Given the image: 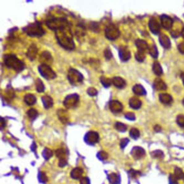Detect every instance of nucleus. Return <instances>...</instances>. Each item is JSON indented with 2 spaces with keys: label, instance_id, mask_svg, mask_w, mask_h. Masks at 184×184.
<instances>
[{
  "label": "nucleus",
  "instance_id": "1",
  "mask_svg": "<svg viewBox=\"0 0 184 184\" xmlns=\"http://www.w3.org/2000/svg\"><path fill=\"white\" fill-rule=\"evenodd\" d=\"M55 34L57 42L61 47L68 50H72L75 48V42L70 26L56 30Z\"/></svg>",
  "mask_w": 184,
  "mask_h": 184
},
{
  "label": "nucleus",
  "instance_id": "2",
  "mask_svg": "<svg viewBox=\"0 0 184 184\" xmlns=\"http://www.w3.org/2000/svg\"><path fill=\"white\" fill-rule=\"evenodd\" d=\"M4 63L9 68L12 69L17 72L23 70L25 64L13 54H7L4 56Z\"/></svg>",
  "mask_w": 184,
  "mask_h": 184
},
{
  "label": "nucleus",
  "instance_id": "3",
  "mask_svg": "<svg viewBox=\"0 0 184 184\" xmlns=\"http://www.w3.org/2000/svg\"><path fill=\"white\" fill-rule=\"evenodd\" d=\"M23 30L27 34L31 37H41L45 34V30L41 23L37 21L29 24L23 28Z\"/></svg>",
  "mask_w": 184,
  "mask_h": 184
},
{
  "label": "nucleus",
  "instance_id": "4",
  "mask_svg": "<svg viewBox=\"0 0 184 184\" xmlns=\"http://www.w3.org/2000/svg\"><path fill=\"white\" fill-rule=\"evenodd\" d=\"M46 24L50 29L55 31L70 26L68 21L65 17H52L47 20Z\"/></svg>",
  "mask_w": 184,
  "mask_h": 184
},
{
  "label": "nucleus",
  "instance_id": "5",
  "mask_svg": "<svg viewBox=\"0 0 184 184\" xmlns=\"http://www.w3.org/2000/svg\"><path fill=\"white\" fill-rule=\"evenodd\" d=\"M68 78L71 84L77 86L83 82L84 77L79 71L75 69L71 68L68 71Z\"/></svg>",
  "mask_w": 184,
  "mask_h": 184
},
{
  "label": "nucleus",
  "instance_id": "6",
  "mask_svg": "<svg viewBox=\"0 0 184 184\" xmlns=\"http://www.w3.org/2000/svg\"><path fill=\"white\" fill-rule=\"evenodd\" d=\"M39 73L41 76L47 80H52L56 78V73L51 67L47 64H42L38 67Z\"/></svg>",
  "mask_w": 184,
  "mask_h": 184
},
{
  "label": "nucleus",
  "instance_id": "7",
  "mask_svg": "<svg viewBox=\"0 0 184 184\" xmlns=\"http://www.w3.org/2000/svg\"><path fill=\"white\" fill-rule=\"evenodd\" d=\"M105 36L110 40H115L120 35V31L114 24H110L105 30Z\"/></svg>",
  "mask_w": 184,
  "mask_h": 184
},
{
  "label": "nucleus",
  "instance_id": "8",
  "mask_svg": "<svg viewBox=\"0 0 184 184\" xmlns=\"http://www.w3.org/2000/svg\"><path fill=\"white\" fill-rule=\"evenodd\" d=\"M79 101V95L77 94H69L64 99L63 104L65 107L68 109H71L77 106Z\"/></svg>",
  "mask_w": 184,
  "mask_h": 184
},
{
  "label": "nucleus",
  "instance_id": "9",
  "mask_svg": "<svg viewBox=\"0 0 184 184\" xmlns=\"http://www.w3.org/2000/svg\"><path fill=\"white\" fill-rule=\"evenodd\" d=\"M99 140V136L98 133L95 132V131H89L88 132L86 137H85V140L87 143L94 145V144L98 143Z\"/></svg>",
  "mask_w": 184,
  "mask_h": 184
},
{
  "label": "nucleus",
  "instance_id": "10",
  "mask_svg": "<svg viewBox=\"0 0 184 184\" xmlns=\"http://www.w3.org/2000/svg\"><path fill=\"white\" fill-rule=\"evenodd\" d=\"M131 155L135 159L138 160L145 155V151L140 146H135L131 151Z\"/></svg>",
  "mask_w": 184,
  "mask_h": 184
},
{
  "label": "nucleus",
  "instance_id": "11",
  "mask_svg": "<svg viewBox=\"0 0 184 184\" xmlns=\"http://www.w3.org/2000/svg\"><path fill=\"white\" fill-rule=\"evenodd\" d=\"M148 27L151 32L154 34H158L161 31V26L155 18L150 19L148 23Z\"/></svg>",
  "mask_w": 184,
  "mask_h": 184
},
{
  "label": "nucleus",
  "instance_id": "12",
  "mask_svg": "<svg viewBox=\"0 0 184 184\" xmlns=\"http://www.w3.org/2000/svg\"><path fill=\"white\" fill-rule=\"evenodd\" d=\"M40 62L43 64H47L49 65V64L52 63V57L49 52L47 51L43 52L40 57Z\"/></svg>",
  "mask_w": 184,
  "mask_h": 184
},
{
  "label": "nucleus",
  "instance_id": "13",
  "mask_svg": "<svg viewBox=\"0 0 184 184\" xmlns=\"http://www.w3.org/2000/svg\"><path fill=\"white\" fill-rule=\"evenodd\" d=\"M109 108L114 113H119L123 110V106L119 101L114 100L109 102Z\"/></svg>",
  "mask_w": 184,
  "mask_h": 184
},
{
  "label": "nucleus",
  "instance_id": "14",
  "mask_svg": "<svg viewBox=\"0 0 184 184\" xmlns=\"http://www.w3.org/2000/svg\"><path fill=\"white\" fill-rule=\"evenodd\" d=\"M119 56L120 60L126 62L131 58V52L125 47H121L119 50Z\"/></svg>",
  "mask_w": 184,
  "mask_h": 184
},
{
  "label": "nucleus",
  "instance_id": "15",
  "mask_svg": "<svg viewBox=\"0 0 184 184\" xmlns=\"http://www.w3.org/2000/svg\"><path fill=\"white\" fill-rule=\"evenodd\" d=\"M161 22L163 27L167 30L171 29L174 23L173 19L169 16L166 15H163L161 16Z\"/></svg>",
  "mask_w": 184,
  "mask_h": 184
},
{
  "label": "nucleus",
  "instance_id": "16",
  "mask_svg": "<svg viewBox=\"0 0 184 184\" xmlns=\"http://www.w3.org/2000/svg\"><path fill=\"white\" fill-rule=\"evenodd\" d=\"M37 52H38V49L36 45L34 44H32L30 45V47L29 48L26 55L28 58H29V60L33 61L36 57Z\"/></svg>",
  "mask_w": 184,
  "mask_h": 184
},
{
  "label": "nucleus",
  "instance_id": "17",
  "mask_svg": "<svg viewBox=\"0 0 184 184\" xmlns=\"http://www.w3.org/2000/svg\"><path fill=\"white\" fill-rule=\"evenodd\" d=\"M159 42L161 45L165 49H169L171 47V43L169 37L164 34H161L159 36Z\"/></svg>",
  "mask_w": 184,
  "mask_h": 184
},
{
  "label": "nucleus",
  "instance_id": "18",
  "mask_svg": "<svg viewBox=\"0 0 184 184\" xmlns=\"http://www.w3.org/2000/svg\"><path fill=\"white\" fill-rule=\"evenodd\" d=\"M84 173L83 169L80 167H76L71 171L70 176L71 178L74 179H79L82 178V175Z\"/></svg>",
  "mask_w": 184,
  "mask_h": 184
},
{
  "label": "nucleus",
  "instance_id": "19",
  "mask_svg": "<svg viewBox=\"0 0 184 184\" xmlns=\"http://www.w3.org/2000/svg\"><path fill=\"white\" fill-rule=\"evenodd\" d=\"M136 45L137 46L138 50L141 52H145L146 50L148 51L149 46L148 45V43L143 40L138 39L136 41Z\"/></svg>",
  "mask_w": 184,
  "mask_h": 184
},
{
  "label": "nucleus",
  "instance_id": "20",
  "mask_svg": "<svg viewBox=\"0 0 184 184\" xmlns=\"http://www.w3.org/2000/svg\"><path fill=\"white\" fill-rule=\"evenodd\" d=\"M112 83L116 88L119 89L124 88L126 86V82L123 78L120 77H115L112 79Z\"/></svg>",
  "mask_w": 184,
  "mask_h": 184
},
{
  "label": "nucleus",
  "instance_id": "21",
  "mask_svg": "<svg viewBox=\"0 0 184 184\" xmlns=\"http://www.w3.org/2000/svg\"><path fill=\"white\" fill-rule=\"evenodd\" d=\"M42 101L43 103V106L45 109H48L53 106V100L51 97L48 95H45L42 97Z\"/></svg>",
  "mask_w": 184,
  "mask_h": 184
},
{
  "label": "nucleus",
  "instance_id": "22",
  "mask_svg": "<svg viewBox=\"0 0 184 184\" xmlns=\"http://www.w3.org/2000/svg\"><path fill=\"white\" fill-rule=\"evenodd\" d=\"M153 86L157 90H165L167 89L166 84L160 78L155 79L153 83Z\"/></svg>",
  "mask_w": 184,
  "mask_h": 184
},
{
  "label": "nucleus",
  "instance_id": "23",
  "mask_svg": "<svg viewBox=\"0 0 184 184\" xmlns=\"http://www.w3.org/2000/svg\"><path fill=\"white\" fill-rule=\"evenodd\" d=\"M159 100L164 104H170L173 101V98L171 95L168 94H161L159 95Z\"/></svg>",
  "mask_w": 184,
  "mask_h": 184
},
{
  "label": "nucleus",
  "instance_id": "24",
  "mask_svg": "<svg viewBox=\"0 0 184 184\" xmlns=\"http://www.w3.org/2000/svg\"><path fill=\"white\" fill-rule=\"evenodd\" d=\"M129 105L133 109H138L141 107V102L136 97H132L130 99Z\"/></svg>",
  "mask_w": 184,
  "mask_h": 184
},
{
  "label": "nucleus",
  "instance_id": "25",
  "mask_svg": "<svg viewBox=\"0 0 184 184\" xmlns=\"http://www.w3.org/2000/svg\"><path fill=\"white\" fill-rule=\"evenodd\" d=\"M133 91L138 96H144L146 94L145 88L140 84H137L134 86L133 88Z\"/></svg>",
  "mask_w": 184,
  "mask_h": 184
},
{
  "label": "nucleus",
  "instance_id": "26",
  "mask_svg": "<svg viewBox=\"0 0 184 184\" xmlns=\"http://www.w3.org/2000/svg\"><path fill=\"white\" fill-rule=\"evenodd\" d=\"M24 101L27 105H34L36 102V97L34 94H28L25 95L24 97Z\"/></svg>",
  "mask_w": 184,
  "mask_h": 184
},
{
  "label": "nucleus",
  "instance_id": "27",
  "mask_svg": "<svg viewBox=\"0 0 184 184\" xmlns=\"http://www.w3.org/2000/svg\"><path fill=\"white\" fill-rule=\"evenodd\" d=\"M58 116L60 120L63 124H66L68 122L69 116L67 114V112L65 111L64 110H60L58 112Z\"/></svg>",
  "mask_w": 184,
  "mask_h": 184
},
{
  "label": "nucleus",
  "instance_id": "28",
  "mask_svg": "<svg viewBox=\"0 0 184 184\" xmlns=\"http://www.w3.org/2000/svg\"><path fill=\"white\" fill-rule=\"evenodd\" d=\"M153 71L157 76H161L163 74V69L159 62L156 61L153 64Z\"/></svg>",
  "mask_w": 184,
  "mask_h": 184
},
{
  "label": "nucleus",
  "instance_id": "29",
  "mask_svg": "<svg viewBox=\"0 0 184 184\" xmlns=\"http://www.w3.org/2000/svg\"><path fill=\"white\" fill-rule=\"evenodd\" d=\"M35 86L37 92H43L45 90V86L43 83L42 81L40 78H37L35 81Z\"/></svg>",
  "mask_w": 184,
  "mask_h": 184
},
{
  "label": "nucleus",
  "instance_id": "30",
  "mask_svg": "<svg viewBox=\"0 0 184 184\" xmlns=\"http://www.w3.org/2000/svg\"><path fill=\"white\" fill-rule=\"evenodd\" d=\"M108 180L111 184H118L119 179L118 175L115 173H112L108 176Z\"/></svg>",
  "mask_w": 184,
  "mask_h": 184
},
{
  "label": "nucleus",
  "instance_id": "31",
  "mask_svg": "<svg viewBox=\"0 0 184 184\" xmlns=\"http://www.w3.org/2000/svg\"><path fill=\"white\" fill-rule=\"evenodd\" d=\"M100 81H101V83L103 84V86L105 88H109L112 83V79L108 78L105 76H101L100 78Z\"/></svg>",
  "mask_w": 184,
  "mask_h": 184
},
{
  "label": "nucleus",
  "instance_id": "32",
  "mask_svg": "<svg viewBox=\"0 0 184 184\" xmlns=\"http://www.w3.org/2000/svg\"><path fill=\"white\" fill-rule=\"evenodd\" d=\"M148 52H150V55L153 57V58H156L158 57V51L156 45L153 44L151 45L148 48Z\"/></svg>",
  "mask_w": 184,
  "mask_h": 184
},
{
  "label": "nucleus",
  "instance_id": "33",
  "mask_svg": "<svg viewBox=\"0 0 184 184\" xmlns=\"http://www.w3.org/2000/svg\"><path fill=\"white\" fill-rule=\"evenodd\" d=\"M38 115H39L38 111H37L36 110L33 109V108L30 109L27 111V115L29 117V118H30L31 120L35 119L37 118V117L38 116Z\"/></svg>",
  "mask_w": 184,
  "mask_h": 184
},
{
  "label": "nucleus",
  "instance_id": "34",
  "mask_svg": "<svg viewBox=\"0 0 184 184\" xmlns=\"http://www.w3.org/2000/svg\"><path fill=\"white\" fill-rule=\"evenodd\" d=\"M56 156L59 159H65L66 156V152L64 148H58L56 150Z\"/></svg>",
  "mask_w": 184,
  "mask_h": 184
},
{
  "label": "nucleus",
  "instance_id": "35",
  "mask_svg": "<svg viewBox=\"0 0 184 184\" xmlns=\"http://www.w3.org/2000/svg\"><path fill=\"white\" fill-rule=\"evenodd\" d=\"M174 175L178 179H182L184 177V173L182 171V169L179 167H176L174 169Z\"/></svg>",
  "mask_w": 184,
  "mask_h": 184
},
{
  "label": "nucleus",
  "instance_id": "36",
  "mask_svg": "<svg viewBox=\"0 0 184 184\" xmlns=\"http://www.w3.org/2000/svg\"><path fill=\"white\" fill-rule=\"evenodd\" d=\"M130 135L131 137L133 139H137L140 136V132L139 130L137 128H132L130 131Z\"/></svg>",
  "mask_w": 184,
  "mask_h": 184
},
{
  "label": "nucleus",
  "instance_id": "37",
  "mask_svg": "<svg viewBox=\"0 0 184 184\" xmlns=\"http://www.w3.org/2000/svg\"><path fill=\"white\" fill-rule=\"evenodd\" d=\"M135 58L138 62H143L145 58V52L138 50V52L135 54Z\"/></svg>",
  "mask_w": 184,
  "mask_h": 184
},
{
  "label": "nucleus",
  "instance_id": "38",
  "mask_svg": "<svg viewBox=\"0 0 184 184\" xmlns=\"http://www.w3.org/2000/svg\"><path fill=\"white\" fill-rule=\"evenodd\" d=\"M115 128L118 131L121 132H124L127 130V126L122 123L117 122L115 124Z\"/></svg>",
  "mask_w": 184,
  "mask_h": 184
},
{
  "label": "nucleus",
  "instance_id": "39",
  "mask_svg": "<svg viewBox=\"0 0 184 184\" xmlns=\"http://www.w3.org/2000/svg\"><path fill=\"white\" fill-rule=\"evenodd\" d=\"M151 156L154 158H163L164 157V152L161 150H156L151 153Z\"/></svg>",
  "mask_w": 184,
  "mask_h": 184
},
{
  "label": "nucleus",
  "instance_id": "40",
  "mask_svg": "<svg viewBox=\"0 0 184 184\" xmlns=\"http://www.w3.org/2000/svg\"><path fill=\"white\" fill-rule=\"evenodd\" d=\"M53 155V153L52 150L48 148H45L44 150H43V156L45 159H49Z\"/></svg>",
  "mask_w": 184,
  "mask_h": 184
},
{
  "label": "nucleus",
  "instance_id": "41",
  "mask_svg": "<svg viewBox=\"0 0 184 184\" xmlns=\"http://www.w3.org/2000/svg\"><path fill=\"white\" fill-rule=\"evenodd\" d=\"M177 123L179 126L184 128V115H180L177 117Z\"/></svg>",
  "mask_w": 184,
  "mask_h": 184
},
{
  "label": "nucleus",
  "instance_id": "42",
  "mask_svg": "<svg viewBox=\"0 0 184 184\" xmlns=\"http://www.w3.org/2000/svg\"><path fill=\"white\" fill-rule=\"evenodd\" d=\"M108 154H107V152H105V151H100V152H99L98 154H97V157H98V158L100 160H102V161H104V160H105V159H107L108 158Z\"/></svg>",
  "mask_w": 184,
  "mask_h": 184
},
{
  "label": "nucleus",
  "instance_id": "43",
  "mask_svg": "<svg viewBox=\"0 0 184 184\" xmlns=\"http://www.w3.org/2000/svg\"><path fill=\"white\" fill-rule=\"evenodd\" d=\"M39 180L41 182L45 183L48 181V177L44 172H40L39 176Z\"/></svg>",
  "mask_w": 184,
  "mask_h": 184
},
{
  "label": "nucleus",
  "instance_id": "44",
  "mask_svg": "<svg viewBox=\"0 0 184 184\" xmlns=\"http://www.w3.org/2000/svg\"><path fill=\"white\" fill-rule=\"evenodd\" d=\"M87 93L90 96H95L98 94L97 90L94 88H89L87 90Z\"/></svg>",
  "mask_w": 184,
  "mask_h": 184
},
{
  "label": "nucleus",
  "instance_id": "45",
  "mask_svg": "<svg viewBox=\"0 0 184 184\" xmlns=\"http://www.w3.org/2000/svg\"><path fill=\"white\" fill-rule=\"evenodd\" d=\"M178 179L176 178L174 174H170L169 177V184H178Z\"/></svg>",
  "mask_w": 184,
  "mask_h": 184
},
{
  "label": "nucleus",
  "instance_id": "46",
  "mask_svg": "<svg viewBox=\"0 0 184 184\" xmlns=\"http://www.w3.org/2000/svg\"><path fill=\"white\" fill-rule=\"evenodd\" d=\"M104 54V56H105V58L107 59V60L111 59L112 58V54L111 51L108 48L105 50Z\"/></svg>",
  "mask_w": 184,
  "mask_h": 184
},
{
  "label": "nucleus",
  "instance_id": "47",
  "mask_svg": "<svg viewBox=\"0 0 184 184\" xmlns=\"http://www.w3.org/2000/svg\"><path fill=\"white\" fill-rule=\"evenodd\" d=\"M128 142H129V139L128 138H123L121 139L120 143V148H124L128 144Z\"/></svg>",
  "mask_w": 184,
  "mask_h": 184
},
{
  "label": "nucleus",
  "instance_id": "48",
  "mask_svg": "<svg viewBox=\"0 0 184 184\" xmlns=\"http://www.w3.org/2000/svg\"><path fill=\"white\" fill-rule=\"evenodd\" d=\"M125 117L127 118L128 120H135L136 119V117H135V114H133V112H128L125 114Z\"/></svg>",
  "mask_w": 184,
  "mask_h": 184
},
{
  "label": "nucleus",
  "instance_id": "49",
  "mask_svg": "<svg viewBox=\"0 0 184 184\" xmlns=\"http://www.w3.org/2000/svg\"><path fill=\"white\" fill-rule=\"evenodd\" d=\"M140 174V172L138 171H136L133 169H131L130 171V175L132 178H136L137 176H139Z\"/></svg>",
  "mask_w": 184,
  "mask_h": 184
},
{
  "label": "nucleus",
  "instance_id": "50",
  "mask_svg": "<svg viewBox=\"0 0 184 184\" xmlns=\"http://www.w3.org/2000/svg\"><path fill=\"white\" fill-rule=\"evenodd\" d=\"M67 163H68V162H67L66 159H60L59 163H58V166L61 167H63L67 165Z\"/></svg>",
  "mask_w": 184,
  "mask_h": 184
},
{
  "label": "nucleus",
  "instance_id": "51",
  "mask_svg": "<svg viewBox=\"0 0 184 184\" xmlns=\"http://www.w3.org/2000/svg\"><path fill=\"white\" fill-rule=\"evenodd\" d=\"M80 184H90V180L87 177H82L80 179Z\"/></svg>",
  "mask_w": 184,
  "mask_h": 184
},
{
  "label": "nucleus",
  "instance_id": "52",
  "mask_svg": "<svg viewBox=\"0 0 184 184\" xmlns=\"http://www.w3.org/2000/svg\"><path fill=\"white\" fill-rule=\"evenodd\" d=\"M178 48L180 52L182 54H184V42L180 43L178 45Z\"/></svg>",
  "mask_w": 184,
  "mask_h": 184
},
{
  "label": "nucleus",
  "instance_id": "53",
  "mask_svg": "<svg viewBox=\"0 0 184 184\" xmlns=\"http://www.w3.org/2000/svg\"><path fill=\"white\" fill-rule=\"evenodd\" d=\"M6 121L3 118H1V128H4L6 126Z\"/></svg>",
  "mask_w": 184,
  "mask_h": 184
},
{
  "label": "nucleus",
  "instance_id": "54",
  "mask_svg": "<svg viewBox=\"0 0 184 184\" xmlns=\"http://www.w3.org/2000/svg\"><path fill=\"white\" fill-rule=\"evenodd\" d=\"M154 130L156 131L157 132H158L161 131V126H159V125H156V126H154Z\"/></svg>",
  "mask_w": 184,
  "mask_h": 184
},
{
  "label": "nucleus",
  "instance_id": "55",
  "mask_svg": "<svg viewBox=\"0 0 184 184\" xmlns=\"http://www.w3.org/2000/svg\"><path fill=\"white\" fill-rule=\"evenodd\" d=\"M181 77L182 79V82H183V84L184 85V73H182V75H181Z\"/></svg>",
  "mask_w": 184,
  "mask_h": 184
},
{
  "label": "nucleus",
  "instance_id": "56",
  "mask_svg": "<svg viewBox=\"0 0 184 184\" xmlns=\"http://www.w3.org/2000/svg\"><path fill=\"white\" fill-rule=\"evenodd\" d=\"M182 36L184 38V28L182 29Z\"/></svg>",
  "mask_w": 184,
  "mask_h": 184
},
{
  "label": "nucleus",
  "instance_id": "57",
  "mask_svg": "<svg viewBox=\"0 0 184 184\" xmlns=\"http://www.w3.org/2000/svg\"><path fill=\"white\" fill-rule=\"evenodd\" d=\"M182 103H183V104L184 105V99H183V101H182Z\"/></svg>",
  "mask_w": 184,
  "mask_h": 184
},
{
  "label": "nucleus",
  "instance_id": "58",
  "mask_svg": "<svg viewBox=\"0 0 184 184\" xmlns=\"http://www.w3.org/2000/svg\"><path fill=\"white\" fill-rule=\"evenodd\" d=\"M183 179V180H184V177H183V179Z\"/></svg>",
  "mask_w": 184,
  "mask_h": 184
}]
</instances>
